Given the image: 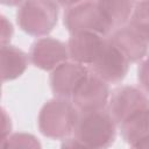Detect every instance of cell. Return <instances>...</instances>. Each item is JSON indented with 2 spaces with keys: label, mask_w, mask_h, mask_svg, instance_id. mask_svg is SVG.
<instances>
[{
  "label": "cell",
  "mask_w": 149,
  "mask_h": 149,
  "mask_svg": "<svg viewBox=\"0 0 149 149\" xmlns=\"http://www.w3.org/2000/svg\"><path fill=\"white\" fill-rule=\"evenodd\" d=\"M65 5L63 23L70 34L94 33L107 36L113 30L99 1H71Z\"/></svg>",
  "instance_id": "6da1fadb"
},
{
  "label": "cell",
  "mask_w": 149,
  "mask_h": 149,
  "mask_svg": "<svg viewBox=\"0 0 149 149\" xmlns=\"http://www.w3.org/2000/svg\"><path fill=\"white\" fill-rule=\"evenodd\" d=\"M78 116L79 112L69 99L54 98L48 100L38 113V129L49 139H66L73 133Z\"/></svg>",
  "instance_id": "7a4b0ae2"
},
{
  "label": "cell",
  "mask_w": 149,
  "mask_h": 149,
  "mask_svg": "<svg viewBox=\"0 0 149 149\" xmlns=\"http://www.w3.org/2000/svg\"><path fill=\"white\" fill-rule=\"evenodd\" d=\"M73 133L94 149H107L115 141L116 122L106 109L79 113Z\"/></svg>",
  "instance_id": "3957f363"
},
{
  "label": "cell",
  "mask_w": 149,
  "mask_h": 149,
  "mask_svg": "<svg viewBox=\"0 0 149 149\" xmlns=\"http://www.w3.org/2000/svg\"><path fill=\"white\" fill-rule=\"evenodd\" d=\"M58 20V3L50 0L22 1L16 12L19 27L31 36H45Z\"/></svg>",
  "instance_id": "277c9868"
},
{
  "label": "cell",
  "mask_w": 149,
  "mask_h": 149,
  "mask_svg": "<svg viewBox=\"0 0 149 149\" xmlns=\"http://www.w3.org/2000/svg\"><path fill=\"white\" fill-rule=\"evenodd\" d=\"M90 68L91 72L107 84H115L126 77L129 69V61L109 38H106L99 56Z\"/></svg>",
  "instance_id": "5b68a950"
},
{
  "label": "cell",
  "mask_w": 149,
  "mask_h": 149,
  "mask_svg": "<svg viewBox=\"0 0 149 149\" xmlns=\"http://www.w3.org/2000/svg\"><path fill=\"white\" fill-rule=\"evenodd\" d=\"M147 108L149 98L142 90L130 85L114 88L108 100V112L119 125L132 114Z\"/></svg>",
  "instance_id": "8992f818"
},
{
  "label": "cell",
  "mask_w": 149,
  "mask_h": 149,
  "mask_svg": "<svg viewBox=\"0 0 149 149\" xmlns=\"http://www.w3.org/2000/svg\"><path fill=\"white\" fill-rule=\"evenodd\" d=\"M108 100V84L91 71L72 97V104L79 113L105 109Z\"/></svg>",
  "instance_id": "52a82bcc"
},
{
  "label": "cell",
  "mask_w": 149,
  "mask_h": 149,
  "mask_svg": "<svg viewBox=\"0 0 149 149\" xmlns=\"http://www.w3.org/2000/svg\"><path fill=\"white\" fill-rule=\"evenodd\" d=\"M90 70L74 62H65L51 71L49 83L56 98L70 99L81 85Z\"/></svg>",
  "instance_id": "ba28073f"
},
{
  "label": "cell",
  "mask_w": 149,
  "mask_h": 149,
  "mask_svg": "<svg viewBox=\"0 0 149 149\" xmlns=\"http://www.w3.org/2000/svg\"><path fill=\"white\" fill-rule=\"evenodd\" d=\"M68 44L54 37H41L36 40L29 50V61L36 68L52 71L61 64L68 62Z\"/></svg>",
  "instance_id": "9c48e42d"
},
{
  "label": "cell",
  "mask_w": 149,
  "mask_h": 149,
  "mask_svg": "<svg viewBox=\"0 0 149 149\" xmlns=\"http://www.w3.org/2000/svg\"><path fill=\"white\" fill-rule=\"evenodd\" d=\"M106 37L94 33H74L71 34L68 41L69 58L72 62L91 65L99 56Z\"/></svg>",
  "instance_id": "30bf717a"
},
{
  "label": "cell",
  "mask_w": 149,
  "mask_h": 149,
  "mask_svg": "<svg viewBox=\"0 0 149 149\" xmlns=\"http://www.w3.org/2000/svg\"><path fill=\"white\" fill-rule=\"evenodd\" d=\"M109 40L126 56L129 63L142 59L149 49L147 41L130 24H125L115 29Z\"/></svg>",
  "instance_id": "8fae6325"
},
{
  "label": "cell",
  "mask_w": 149,
  "mask_h": 149,
  "mask_svg": "<svg viewBox=\"0 0 149 149\" xmlns=\"http://www.w3.org/2000/svg\"><path fill=\"white\" fill-rule=\"evenodd\" d=\"M28 57L24 51L14 45H1L0 64L2 81L14 80L23 74L28 66Z\"/></svg>",
  "instance_id": "7c38bea8"
},
{
  "label": "cell",
  "mask_w": 149,
  "mask_h": 149,
  "mask_svg": "<svg viewBox=\"0 0 149 149\" xmlns=\"http://www.w3.org/2000/svg\"><path fill=\"white\" fill-rule=\"evenodd\" d=\"M120 132L125 142L129 144L149 135V108L128 116L120 123Z\"/></svg>",
  "instance_id": "4fadbf2b"
},
{
  "label": "cell",
  "mask_w": 149,
  "mask_h": 149,
  "mask_svg": "<svg viewBox=\"0 0 149 149\" xmlns=\"http://www.w3.org/2000/svg\"><path fill=\"white\" fill-rule=\"evenodd\" d=\"M107 20L109 21L113 30L125 26V23L130 19L134 3L133 1H121V0H108L99 1Z\"/></svg>",
  "instance_id": "5bb4252c"
},
{
  "label": "cell",
  "mask_w": 149,
  "mask_h": 149,
  "mask_svg": "<svg viewBox=\"0 0 149 149\" xmlns=\"http://www.w3.org/2000/svg\"><path fill=\"white\" fill-rule=\"evenodd\" d=\"M129 24L149 44V1H137L134 3Z\"/></svg>",
  "instance_id": "9a60e30c"
},
{
  "label": "cell",
  "mask_w": 149,
  "mask_h": 149,
  "mask_svg": "<svg viewBox=\"0 0 149 149\" xmlns=\"http://www.w3.org/2000/svg\"><path fill=\"white\" fill-rule=\"evenodd\" d=\"M1 149H42V146L33 134L14 133L1 141Z\"/></svg>",
  "instance_id": "2e32d148"
},
{
  "label": "cell",
  "mask_w": 149,
  "mask_h": 149,
  "mask_svg": "<svg viewBox=\"0 0 149 149\" xmlns=\"http://www.w3.org/2000/svg\"><path fill=\"white\" fill-rule=\"evenodd\" d=\"M137 79L142 90L149 94V56L141 62L137 70Z\"/></svg>",
  "instance_id": "e0dca14e"
},
{
  "label": "cell",
  "mask_w": 149,
  "mask_h": 149,
  "mask_svg": "<svg viewBox=\"0 0 149 149\" xmlns=\"http://www.w3.org/2000/svg\"><path fill=\"white\" fill-rule=\"evenodd\" d=\"M13 33H14V28L10 23V21L1 15V45H8L10 40H12V36H13Z\"/></svg>",
  "instance_id": "ac0fdd59"
},
{
  "label": "cell",
  "mask_w": 149,
  "mask_h": 149,
  "mask_svg": "<svg viewBox=\"0 0 149 149\" xmlns=\"http://www.w3.org/2000/svg\"><path fill=\"white\" fill-rule=\"evenodd\" d=\"M59 149H94V148L90 147L88 144L81 142L76 137H72V139H65L62 142Z\"/></svg>",
  "instance_id": "d6986e66"
},
{
  "label": "cell",
  "mask_w": 149,
  "mask_h": 149,
  "mask_svg": "<svg viewBox=\"0 0 149 149\" xmlns=\"http://www.w3.org/2000/svg\"><path fill=\"white\" fill-rule=\"evenodd\" d=\"M12 130V121L6 111L2 108V128H1V141L7 139L9 136V133Z\"/></svg>",
  "instance_id": "ffe728a7"
},
{
  "label": "cell",
  "mask_w": 149,
  "mask_h": 149,
  "mask_svg": "<svg viewBox=\"0 0 149 149\" xmlns=\"http://www.w3.org/2000/svg\"><path fill=\"white\" fill-rule=\"evenodd\" d=\"M130 149H149V135L130 144Z\"/></svg>",
  "instance_id": "44dd1931"
}]
</instances>
